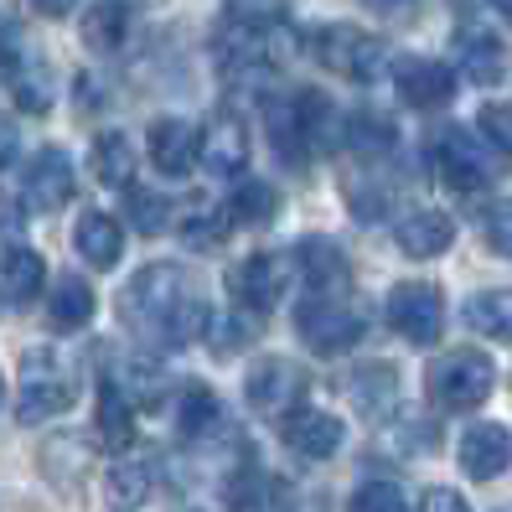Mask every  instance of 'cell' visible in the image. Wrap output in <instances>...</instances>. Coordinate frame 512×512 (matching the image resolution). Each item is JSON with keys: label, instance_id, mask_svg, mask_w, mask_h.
Segmentation results:
<instances>
[{"label": "cell", "instance_id": "obj_40", "mask_svg": "<svg viewBox=\"0 0 512 512\" xmlns=\"http://www.w3.org/2000/svg\"><path fill=\"white\" fill-rule=\"evenodd\" d=\"M476 130L487 135V145H492V150L512 156V104H481V114H476Z\"/></svg>", "mask_w": 512, "mask_h": 512}, {"label": "cell", "instance_id": "obj_5", "mask_svg": "<svg viewBox=\"0 0 512 512\" xmlns=\"http://www.w3.org/2000/svg\"><path fill=\"white\" fill-rule=\"evenodd\" d=\"M295 37L285 32V21L275 26H238V32L218 37V63L228 78H264L290 63Z\"/></svg>", "mask_w": 512, "mask_h": 512}, {"label": "cell", "instance_id": "obj_43", "mask_svg": "<svg viewBox=\"0 0 512 512\" xmlns=\"http://www.w3.org/2000/svg\"><path fill=\"white\" fill-rule=\"evenodd\" d=\"M26 63V52H21V32H16V21L0 16V83L16 78V68Z\"/></svg>", "mask_w": 512, "mask_h": 512}, {"label": "cell", "instance_id": "obj_33", "mask_svg": "<svg viewBox=\"0 0 512 512\" xmlns=\"http://www.w3.org/2000/svg\"><path fill=\"white\" fill-rule=\"evenodd\" d=\"M347 145H352L363 161H378V156H388V150L399 145V135H394V125H388L378 109H357V114L347 119Z\"/></svg>", "mask_w": 512, "mask_h": 512}, {"label": "cell", "instance_id": "obj_8", "mask_svg": "<svg viewBox=\"0 0 512 512\" xmlns=\"http://www.w3.org/2000/svg\"><path fill=\"white\" fill-rule=\"evenodd\" d=\"M383 316L409 347H430L440 337V326H445V300L425 280H404V285L388 290V311Z\"/></svg>", "mask_w": 512, "mask_h": 512}, {"label": "cell", "instance_id": "obj_48", "mask_svg": "<svg viewBox=\"0 0 512 512\" xmlns=\"http://www.w3.org/2000/svg\"><path fill=\"white\" fill-rule=\"evenodd\" d=\"M32 11L57 21V16H68V11H73V0H32Z\"/></svg>", "mask_w": 512, "mask_h": 512}, {"label": "cell", "instance_id": "obj_7", "mask_svg": "<svg viewBox=\"0 0 512 512\" xmlns=\"http://www.w3.org/2000/svg\"><path fill=\"white\" fill-rule=\"evenodd\" d=\"M244 399L259 419H275L280 425L290 409L306 404V373H300L290 357H259L244 378Z\"/></svg>", "mask_w": 512, "mask_h": 512}, {"label": "cell", "instance_id": "obj_36", "mask_svg": "<svg viewBox=\"0 0 512 512\" xmlns=\"http://www.w3.org/2000/svg\"><path fill=\"white\" fill-rule=\"evenodd\" d=\"M295 109H300V125H306L311 150H326L331 140H337V109H331V99H321L316 88H300Z\"/></svg>", "mask_w": 512, "mask_h": 512}, {"label": "cell", "instance_id": "obj_11", "mask_svg": "<svg viewBox=\"0 0 512 512\" xmlns=\"http://www.w3.org/2000/svg\"><path fill=\"white\" fill-rule=\"evenodd\" d=\"M21 197H26L32 213H57V207H68L73 202V156L68 150H57V145L37 150L26 176H21Z\"/></svg>", "mask_w": 512, "mask_h": 512}, {"label": "cell", "instance_id": "obj_34", "mask_svg": "<svg viewBox=\"0 0 512 512\" xmlns=\"http://www.w3.org/2000/svg\"><path fill=\"white\" fill-rule=\"evenodd\" d=\"M150 487H156V466L150 461H114L109 466V502L119 512H135L150 497Z\"/></svg>", "mask_w": 512, "mask_h": 512}, {"label": "cell", "instance_id": "obj_29", "mask_svg": "<svg viewBox=\"0 0 512 512\" xmlns=\"http://www.w3.org/2000/svg\"><path fill=\"white\" fill-rule=\"evenodd\" d=\"M99 435L109 450H125L135 440V409H130V394H125V383H114L104 378L99 383Z\"/></svg>", "mask_w": 512, "mask_h": 512}, {"label": "cell", "instance_id": "obj_49", "mask_svg": "<svg viewBox=\"0 0 512 512\" xmlns=\"http://www.w3.org/2000/svg\"><path fill=\"white\" fill-rule=\"evenodd\" d=\"M21 228V213H16V202L11 197H0V233H16Z\"/></svg>", "mask_w": 512, "mask_h": 512}, {"label": "cell", "instance_id": "obj_6", "mask_svg": "<svg viewBox=\"0 0 512 512\" xmlns=\"http://www.w3.org/2000/svg\"><path fill=\"white\" fill-rule=\"evenodd\" d=\"M311 57L326 73H337L347 83H368L383 68V42L373 32H363V26L337 21V26H321V32L311 37Z\"/></svg>", "mask_w": 512, "mask_h": 512}, {"label": "cell", "instance_id": "obj_25", "mask_svg": "<svg viewBox=\"0 0 512 512\" xmlns=\"http://www.w3.org/2000/svg\"><path fill=\"white\" fill-rule=\"evenodd\" d=\"M456 57H461V73L471 83H497L502 78V42L492 32H481V26H461Z\"/></svg>", "mask_w": 512, "mask_h": 512}, {"label": "cell", "instance_id": "obj_13", "mask_svg": "<svg viewBox=\"0 0 512 512\" xmlns=\"http://www.w3.org/2000/svg\"><path fill=\"white\" fill-rule=\"evenodd\" d=\"M37 461H42V476L52 481L57 492L78 497V492H83V481L94 476L99 450H94V440H88V435H47Z\"/></svg>", "mask_w": 512, "mask_h": 512}, {"label": "cell", "instance_id": "obj_23", "mask_svg": "<svg viewBox=\"0 0 512 512\" xmlns=\"http://www.w3.org/2000/svg\"><path fill=\"white\" fill-rule=\"evenodd\" d=\"M347 399L363 409V414H388L394 409V399H399V373L388 368V363H368V368H357V373H347Z\"/></svg>", "mask_w": 512, "mask_h": 512}, {"label": "cell", "instance_id": "obj_16", "mask_svg": "<svg viewBox=\"0 0 512 512\" xmlns=\"http://www.w3.org/2000/svg\"><path fill=\"white\" fill-rule=\"evenodd\" d=\"M145 145H150V161H156L161 176H192V166H197V156H202L197 125H187V119H171V114H166V119H150Z\"/></svg>", "mask_w": 512, "mask_h": 512}, {"label": "cell", "instance_id": "obj_24", "mask_svg": "<svg viewBox=\"0 0 512 512\" xmlns=\"http://www.w3.org/2000/svg\"><path fill=\"white\" fill-rule=\"evenodd\" d=\"M83 42L94 52H119L130 42V6L125 0H94L83 11Z\"/></svg>", "mask_w": 512, "mask_h": 512}, {"label": "cell", "instance_id": "obj_42", "mask_svg": "<svg viewBox=\"0 0 512 512\" xmlns=\"http://www.w3.org/2000/svg\"><path fill=\"white\" fill-rule=\"evenodd\" d=\"M481 233H487V244L502 259H512V197L507 202H492L487 213H481Z\"/></svg>", "mask_w": 512, "mask_h": 512}, {"label": "cell", "instance_id": "obj_31", "mask_svg": "<svg viewBox=\"0 0 512 512\" xmlns=\"http://www.w3.org/2000/svg\"><path fill=\"white\" fill-rule=\"evenodd\" d=\"M466 326L481 337L512 342V290H481L466 300Z\"/></svg>", "mask_w": 512, "mask_h": 512}, {"label": "cell", "instance_id": "obj_37", "mask_svg": "<svg viewBox=\"0 0 512 512\" xmlns=\"http://www.w3.org/2000/svg\"><path fill=\"white\" fill-rule=\"evenodd\" d=\"M130 228L145 233V238H156L171 228V202L161 192H150V187H130Z\"/></svg>", "mask_w": 512, "mask_h": 512}, {"label": "cell", "instance_id": "obj_30", "mask_svg": "<svg viewBox=\"0 0 512 512\" xmlns=\"http://www.w3.org/2000/svg\"><path fill=\"white\" fill-rule=\"evenodd\" d=\"M275 213H280L275 187L254 182V176H244V182L233 187V197H228V223H233V228H264Z\"/></svg>", "mask_w": 512, "mask_h": 512}, {"label": "cell", "instance_id": "obj_12", "mask_svg": "<svg viewBox=\"0 0 512 512\" xmlns=\"http://www.w3.org/2000/svg\"><path fill=\"white\" fill-rule=\"evenodd\" d=\"M280 435L285 445L295 450L300 461H331L342 450L347 430H342V419L337 414H326V409H311V404H300L280 419Z\"/></svg>", "mask_w": 512, "mask_h": 512}, {"label": "cell", "instance_id": "obj_27", "mask_svg": "<svg viewBox=\"0 0 512 512\" xmlns=\"http://www.w3.org/2000/svg\"><path fill=\"white\" fill-rule=\"evenodd\" d=\"M295 259H300V269H306L311 290H347V259L331 238H300Z\"/></svg>", "mask_w": 512, "mask_h": 512}, {"label": "cell", "instance_id": "obj_32", "mask_svg": "<svg viewBox=\"0 0 512 512\" xmlns=\"http://www.w3.org/2000/svg\"><path fill=\"white\" fill-rule=\"evenodd\" d=\"M430 445H435V425H430V419H419V414H394V419H388V430L378 435V450H383V456H399V461L419 456V450H430Z\"/></svg>", "mask_w": 512, "mask_h": 512}, {"label": "cell", "instance_id": "obj_26", "mask_svg": "<svg viewBox=\"0 0 512 512\" xmlns=\"http://www.w3.org/2000/svg\"><path fill=\"white\" fill-rule=\"evenodd\" d=\"M264 119H269V145H275V156H285L290 166H306L311 140H306V125H300L295 94H290V99H280V104H269V109H264Z\"/></svg>", "mask_w": 512, "mask_h": 512}, {"label": "cell", "instance_id": "obj_21", "mask_svg": "<svg viewBox=\"0 0 512 512\" xmlns=\"http://www.w3.org/2000/svg\"><path fill=\"white\" fill-rule=\"evenodd\" d=\"M88 171L99 176V187L130 192V187H135V145L119 135V130H104V135L94 140V150H88Z\"/></svg>", "mask_w": 512, "mask_h": 512}, {"label": "cell", "instance_id": "obj_22", "mask_svg": "<svg viewBox=\"0 0 512 512\" xmlns=\"http://www.w3.org/2000/svg\"><path fill=\"white\" fill-rule=\"evenodd\" d=\"M73 238H78V254L94 269H114L119 254H125V228H119L109 213H83Z\"/></svg>", "mask_w": 512, "mask_h": 512}, {"label": "cell", "instance_id": "obj_3", "mask_svg": "<svg viewBox=\"0 0 512 512\" xmlns=\"http://www.w3.org/2000/svg\"><path fill=\"white\" fill-rule=\"evenodd\" d=\"M347 290H311L306 300L295 306V331L300 342H306L311 352L321 357H337L347 347H357L368 337V316L352 306V300H342Z\"/></svg>", "mask_w": 512, "mask_h": 512}, {"label": "cell", "instance_id": "obj_35", "mask_svg": "<svg viewBox=\"0 0 512 512\" xmlns=\"http://www.w3.org/2000/svg\"><path fill=\"white\" fill-rule=\"evenodd\" d=\"M228 228H233L228 213H218L213 202H192L187 213H182V223H176V233H182L187 249H218Z\"/></svg>", "mask_w": 512, "mask_h": 512}, {"label": "cell", "instance_id": "obj_38", "mask_svg": "<svg viewBox=\"0 0 512 512\" xmlns=\"http://www.w3.org/2000/svg\"><path fill=\"white\" fill-rule=\"evenodd\" d=\"M11 83H16V104H21V109L42 114V109L52 104V78H47V68H42V63H37V68H26V63H21Z\"/></svg>", "mask_w": 512, "mask_h": 512}, {"label": "cell", "instance_id": "obj_1", "mask_svg": "<svg viewBox=\"0 0 512 512\" xmlns=\"http://www.w3.org/2000/svg\"><path fill=\"white\" fill-rule=\"evenodd\" d=\"M119 321L150 347H192L207 337L213 311L182 264H145L119 295Z\"/></svg>", "mask_w": 512, "mask_h": 512}, {"label": "cell", "instance_id": "obj_45", "mask_svg": "<svg viewBox=\"0 0 512 512\" xmlns=\"http://www.w3.org/2000/svg\"><path fill=\"white\" fill-rule=\"evenodd\" d=\"M419 512H471L461 492H450V487H430L425 497H419Z\"/></svg>", "mask_w": 512, "mask_h": 512}, {"label": "cell", "instance_id": "obj_2", "mask_svg": "<svg viewBox=\"0 0 512 512\" xmlns=\"http://www.w3.org/2000/svg\"><path fill=\"white\" fill-rule=\"evenodd\" d=\"M492 388H497V368H492V357L476 352V347H456V352L435 357L430 373H425V394L445 414L481 409L492 399Z\"/></svg>", "mask_w": 512, "mask_h": 512}, {"label": "cell", "instance_id": "obj_4", "mask_svg": "<svg viewBox=\"0 0 512 512\" xmlns=\"http://www.w3.org/2000/svg\"><path fill=\"white\" fill-rule=\"evenodd\" d=\"M73 399H78V373H73L57 352L37 347V352L21 357V394H16L21 425H37V419L68 414Z\"/></svg>", "mask_w": 512, "mask_h": 512}, {"label": "cell", "instance_id": "obj_15", "mask_svg": "<svg viewBox=\"0 0 512 512\" xmlns=\"http://www.w3.org/2000/svg\"><path fill=\"white\" fill-rule=\"evenodd\" d=\"M394 83H399V99L409 109H445L456 99V73L435 57H404L394 68Z\"/></svg>", "mask_w": 512, "mask_h": 512}, {"label": "cell", "instance_id": "obj_50", "mask_svg": "<svg viewBox=\"0 0 512 512\" xmlns=\"http://www.w3.org/2000/svg\"><path fill=\"white\" fill-rule=\"evenodd\" d=\"M492 6H497V11H502V16L512 21V0H492Z\"/></svg>", "mask_w": 512, "mask_h": 512}, {"label": "cell", "instance_id": "obj_44", "mask_svg": "<svg viewBox=\"0 0 512 512\" xmlns=\"http://www.w3.org/2000/svg\"><path fill=\"white\" fill-rule=\"evenodd\" d=\"M218 337H223V342H213V347H218V357H233L238 347H249V342H254V326L233 316V321H223V326H218Z\"/></svg>", "mask_w": 512, "mask_h": 512}, {"label": "cell", "instance_id": "obj_39", "mask_svg": "<svg viewBox=\"0 0 512 512\" xmlns=\"http://www.w3.org/2000/svg\"><path fill=\"white\" fill-rule=\"evenodd\" d=\"M352 512H409V502L394 481H363L352 492Z\"/></svg>", "mask_w": 512, "mask_h": 512}, {"label": "cell", "instance_id": "obj_18", "mask_svg": "<svg viewBox=\"0 0 512 512\" xmlns=\"http://www.w3.org/2000/svg\"><path fill=\"white\" fill-rule=\"evenodd\" d=\"M42 285H47V259L26 244L6 249V259H0V300L11 311H26L42 295Z\"/></svg>", "mask_w": 512, "mask_h": 512}, {"label": "cell", "instance_id": "obj_51", "mask_svg": "<svg viewBox=\"0 0 512 512\" xmlns=\"http://www.w3.org/2000/svg\"><path fill=\"white\" fill-rule=\"evenodd\" d=\"M0 404H6V378H0Z\"/></svg>", "mask_w": 512, "mask_h": 512}, {"label": "cell", "instance_id": "obj_28", "mask_svg": "<svg viewBox=\"0 0 512 512\" xmlns=\"http://www.w3.org/2000/svg\"><path fill=\"white\" fill-rule=\"evenodd\" d=\"M176 430H182V440H197V445L223 430V404L213 388H202V383L187 388L182 404H176Z\"/></svg>", "mask_w": 512, "mask_h": 512}, {"label": "cell", "instance_id": "obj_14", "mask_svg": "<svg viewBox=\"0 0 512 512\" xmlns=\"http://www.w3.org/2000/svg\"><path fill=\"white\" fill-rule=\"evenodd\" d=\"M202 166L213 176H238L249 166V130H244V119H238L233 109L207 114V125H202Z\"/></svg>", "mask_w": 512, "mask_h": 512}, {"label": "cell", "instance_id": "obj_41", "mask_svg": "<svg viewBox=\"0 0 512 512\" xmlns=\"http://www.w3.org/2000/svg\"><path fill=\"white\" fill-rule=\"evenodd\" d=\"M233 26H275L285 21V0H223Z\"/></svg>", "mask_w": 512, "mask_h": 512}, {"label": "cell", "instance_id": "obj_19", "mask_svg": "<svg viewBox=\"0 0 512 512\" xmlns=\"http://www.w3.org/2000/svg\"><path fill=\"white\" fill-rule=\"evenodd\" d=\"M399 249L409 259H435L450 249V238H456V223H450V213H440V207H414L409 218H399L394 228Z\"/></svg>", "mask_w": 512, "mask_h": 512}, {"label": "cell", "instance_id": "obj_10", "mask_svg": "<svg viewBox=\"0 0 512 512\" xmlns=\"http://www.w3.org/2000/svg\"><path fill=\"white\" fill-rule=\"evenodd\" d=\"M430 156H435V171H440V182L445 187H456V192H481L492 182V161H487V150H481V140L461 125H445L430 145Z\"/></svg>", "mask_w": 512, "mask_h": 512}, {"label": "cell", "instance_id": "obj_47", "mask_svg": "<svg viewBox=\"0 0 512 512\" xmlns=\"http://www.w3.org/2000/svg\"><path fill=\"white\" fill-rule=\"evenodd\" d=\"M11 161H16V125L0 114V171H6Z\"/></svg>", "mask_w": 512, "mask_h": 512}, {"label": "cell", "instance_id": "obj_20", "mask_svg": "<svg viewBox=\"0 0 512 512\" xmlns=\"http://www.w3.org/2000/svg\"><path fill=\"white\" fill-rule=\"evenodd\" d=\"M94 285H88L83 275H63L52 285V295H47V326L52 331H83L88 321H94Z\"/></svg>", "mask_w": 512, "mask_h": 512}, {"label": "cell", "instance_id": "obj_17", "mask_svg": "<svg viewBox=\"0 0 512 512\" xmlns=\"http://www.w3.org/2000/svg\"><path fill=\"white\" fill-rule=\"evenodd\" d=\"M461 471L471 481H497L512 471V430L502 425H471L461 435Z\"/></svg>", "mask_w": 512, "mask_h": 512}, {"label": "cell", "instance_id": "obj_9", "mask_svg": "<svg viewBox=\"0 0 512 512\" xmlns=\"http://www.w3.org/2000/svg\"><path fill=\"white\" fill-rule=\"evenodd\" d=\"M285 280H290V269L280 254H249L244 264H233L228 269V290H233V311H249V316H269L280 306V295H285Z\"/></svg>", "mask_w": 512, "mask_h": 512}, {"label": "cell", "instance_id": "obj_46", "mask_svg": "<svg viewBox=\"0 0 512 512\" xmlns=\"http://www.w3.org/2000/svg\"><path fill=\"white\" fill-rule=\"evenodd\" d=\"M368 11H378V16H388V21H399V16H409L419 0H363Z\"/></svg>", "mask_w": 512, "mask_h": 512}]
</instances>
